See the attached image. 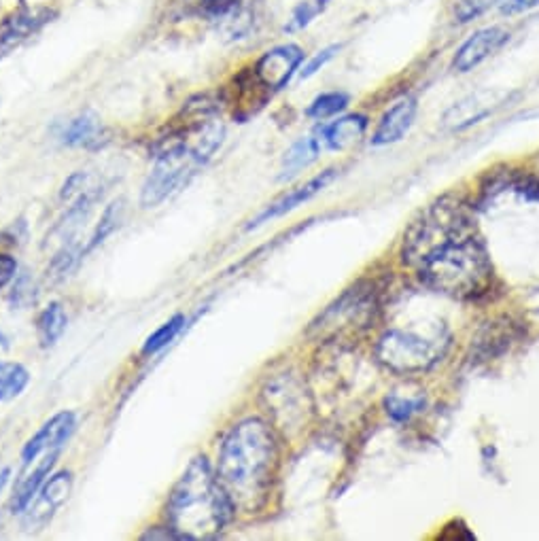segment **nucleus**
Instances as JSON below:
<instances>
[{
  "mask_svg": "<svg viewBox=\"0 0 539 541\" xmlns=\"http://www.w3.org/2000/svg\"><path fill=\"white\" fill-rule=\"evenodd\" d=\"M155 157H158V160H155V166L141 191V204L145 208L162 204L168 196L175 194L177 189L187 185L196 170L204 166L198 157L185 147H172L160 151Z\"/></svg>",
  "mask_w": 539,
  "mask_h": 541,
  "instance_id": "nucleus-8",
  "label": "nucleus"
},
{
  "mask_svg": "<svg viewBox=\"0 0 539 541\" xmlns=\"http://www.w3.org/2000/svg\"><path fill=\"white\" fill-rule=\"evenodd\" d=\"M232 505L211 465L196 457L172 488L166 503L170 527L181 539H215L232 516Z\"/></svg>",
  "mask_w": 539,
  "mask_h": 541,
  "instance_id": "nucleus-2",
  "label": "nucleus"
},
{
  "mask_svg": "<svg viewBox=\"0 0 539 541\" xmlns=\"http://www.w3.org/2000/svg\"><path fill=\"white\" fill-rule=\"evenodd\" d=\"M73 488V474L71 471H60L54 478H51L43 488L37 499L28 503V514H26V527L32 531V527H45L47 522L54 516V512L68 499Z\"/></svg>",
  "mask_w": 539,
  "mask_h": 541,
  "instance_id": "nucleus-11",
  "label": "nucleus"
},
{
  "mask_svg": "<svg viewBox=\"0 0 539 541\" xmlns=\"http://www.w3.org/2000/svg\"><path fill=\"white\" fill-rule=\"evenodd\" d=\"M537 5H539V0H508V3L501 7V11L506 15H514V13L529 11V9L537 7Z\"/></svg>",
  "mask_w": 539,
  "mask_h": 541,
  "instance_id": "nucleus-31",
  "label": "nucleus"
},
{
  "mask_svg": "<svg viewBox=\"0 0 539 541\" xmlns=\"http://www.w3.org/2000/svg\"><path fill=\"white\" fill-rule=\"evenodd\" d=\"M334 177H336V170H325V172L319 174V177L310 179L308 183L300 185L298 189H291L289 194H285L283 198H278L276 202H272V204L266 208L264 213H259V215L247 225V230L259 228V225L266 223V221H270V219H276V217H283V215L291 213L293 208H298L300 204L308 202L310 198H315V196L319 194V191H323L329 183L334 181Z\"/></svg>",
  "mask_w": 539,
  "mask_h": 541,
  "instance_id": "nucleus-14",
  "label": "nucleus"
},
{
  "mask_svg": "<svg viewBox=\"0 0 539 541\" xmlns=\"http://www.w3.org/2000/svg\"><path fill=\"white\" fill-rule=\"evenodd\" d=\"M319 138H312V136H306L302 138V141L295 143L287 155H285V162H283V174L281 179H291L298 174L300 170L308 168L312 162L317 160L319 155Z\"/></svg>",
  "mask_w": 539,
  "mask_h": 541,
  "instance_id": "nucleus-20",
  "label": "nucleus"
},
{
  "mask_svg": "<svg viewBox=\"0 0 539 541\" xmlns=\"http://www.w3.org/2000/svg\"><path fill=\"white\" fill-rule=\"evenodd\" d=\"M221 34L225 39H230V41H236V39H245L247 34L251 32L253 28V17L247 9H242V7H234L230 9L228 13H223L221 17Z\"/></svg>",
  "mask_w": 539,
  "mask_h": 541,
  "instance_id": "nucleus-23",
  "label": "nucleus"
},
{
  "mask_svg": "<svg viewBox=\"0 0 539 541\" xmlns=\"http://www.w3.org/2000/svg\"><path fill=\"white\" fill-rule=\"evenodd\" d=\"M276 469L278 442L272 427L247 418L225 435L215 476L234 512L255 514L266 508Z\"/></svg>",
  "mask_w": 539,
  "mask_h": 541,
  "instance_id": "nucleus-1",
  "label": "nucleus"
},
{
  "mask_svg": "<svg viewBox=\"0 0 539 541\" xmlns=\"http://www.w3.org/2000/svg\"><path fill=\"white\" fill-rule=\"evenodd\" d=\"M58 459V450H51L45 455L43 461H39V465L34 467L32 471H28V474H24L20 478V482H17L15 486V493H13V501H11V508L13 512H24L28 508V503L37 497L39 488L43 486L45 478L49 476L51 467H54Z\"/></svg>",
  "mask_w": 539,
  "mask_h": 541,
  "instance_id": "nucleus-16",
  "label": "nucleus"
},
{
  "mask_svg": "<svg viewBox=\"0 0 539 541\" xmlns=\"http://www.w3.org/2000/svg\"><path fill=\"white\" fill-rule=\"evenodd\" d=\"M450 348L448 331L438 329L431 336H423L419 331L389 329L376 342V359L380 365L395 374H423L446 357Z\"/></svg>",
  "mask_w": 539,
  "mask_h": 541,
  "instance_id": "nucleus-6",
  "label": "nucleus"
},
{
  "mask_svg": "<svg viewBox=\"0 0 539 541\" xmlns=\"http://www.w3.org/2000/svg\"><path fill=\"white\" fill-rule=\"evenodd\" d=\"M365 128H368V119L363 115H346L323 130V143L332 151L346 149L359 141Z\"/></svg>",
  "mask_w": 539,
  "mask_h": 541,
  "instance_id": "nucleus-17",
  "label": "nucleus"
},
{
  "mask_svg": "<svg viewBox=\"0 0 539 541\" xmlns=\"http://www.w3.org/2000/svg\"><path fill=\"white\" fill-rule=\"evenodd\" d=\"M508 37H510L508 30H503L499 26L478 30L461 45L452 66H455L457 73H469L472 68L482 64L486 58L497 54V51L506 45Z\"/></svg>",
  "mask_w": 539,
  "mask_h": 541,
  "instance_id": "nucleus-12",
  "label": "nucleus"
},
{
  "mask_svg": "<svg viewBox=\"0 0 539 541\" xmlns=\"http://www.w3.org/2000/svg\"><path fill=\"white\" fill-rule=\"evenodd\" d=\"M66 325H68V317H66V310L60 302H51L43 312L41 317L37 321V336H39V344L43 348H49L54 346L62 334L66 331Z\"/></svg>",
  "mask_w": 539,
  "mask_h": 541,
  "instance_id": "nucleus-19",
  "label": "nucleus"
},
{
  "mask_svg": "<svg viewBox=\"0 0 539 541\" xmlns=\"http://www.w3.org/2000/svg\"><path fill=\"white\" fill-rule=\"evenodd\" d=\"M469 232H476V217L472 208L459 196H444L429 204L412 221L404 236L402 257L408 266L416 268L444 242Z\"/></svg>",
  "mask_w": 539,
  "mask_h": 541,
  "instance_id": "nucleus-4",
  "label": "nucleus"
},
{
  "mask_svg": "<svg viewBox=\"0 0 539 541\" xmlns=\"http://www.w3.org/2000/svg\"><path fill=\"white\" fill-rule=\"evenodd\" d=\"M185 325V317L183 314H175L170 321H166L155 334H151L147 340H145V346H143V355H155L160 353L162 348H166L172 340H175L179 336V331L183 329Z\"/></svg>",
  "mask_w": 539,
  "mask_h": 541,
  "instance_id": "nucleus-25",
  "label": "nucleus"
},
{
  "mask_svg": "<svg viewBox=\"0 0 539 541\" xmlns=\"http://www.w3.org/2000/svg\"><path fill=\"white\" fill-rule=\"evenodd\" d=\"M262 399L270 421L276 429L285 433L300 431L308 425L310 418V395L304 389V382L293 374H281L268 380L262 391Z\"/></svg>",
  "mask_w": 539,
  "mask_h": 541,
  "instance_id": "nucleus-7",
  "label": "nucleus"
},
{
  "mask_svg": "<svg viewBox=\"0 0 539 541\" xmlns=\"http://www.w3.org/2000/svg\"><path fill=\"white\" fill-rule=\"evenodd\" d=\"M338 51H340V45H332V47H327V49H323V51H319V54L315 56V58H312L304 68H302V73H300V77L302 79H308V77H312V75H315V73H319L321 71V68L329 62V60H332L336 54H338Z\"/></svg>",
  "mask_w": 539,
  "mask_h": 541,
  "instance_id": "nucleus-29",
  "label": "nucleus"
},
{
  "mask_svg": "<svg viewBox=\"0 0 539 541\" xmlns=\"http://www.w3.org/2000/svg\"><path fill=\"white\" fill-rule=\"evenodd\" d=\"M30 374L20 363L0 361V401H9L22 395L28 387Z\"/></svg>",
  "mask_w": 539,
  "mask_h": 541,
  "instance_id": "nucleus-21",
  "label": "nucleus"
},
{
  "mask_svg": "<svg viewBox=\"0 0 539 541\" xmlns=\"http://www.w3.org/2000/svg\"><path fill=\"white\" fill-rule=\"evenodd\" d=\"M499 0H459L455 7V15L461 24H467L476 20V17L484 15L491 7H495Z\"/></svg>",
  "mask_w": 539,
  "mask_h": 541,
  "instance_id": "nucleus-28",
  "label": "nucleus"
},
{
  "mask_svg": "<svg viewBox=\"0 0 539 541\" xmlns=\"http://www.w3.org/2000/svg\"><path fill=\"white\" fill-rule=\"evenodd\" d=\"M421 281L452 300H476L491 289L493 264L476 232L444 242L416 266Z\"/></svg>",
  "mask_w": 539,
  "mask_h": 541,
  "instance_id": "nucleus-3",
  "label": "nucleus"
},
{
  "mask_svg": "<svg viewBox=\"0 0 539 541\" xmlns=\"http://www.w3.org/2000/svg\"><path fill=\"white\" fill-rule=\"evenodd\" d=\"M9 478H11V469H9V467L0 469V493L5 491V486L9 484Z\"/></svg>",
  "mask_w": 539,
  "mask_h": 541,
  "instance_id": "nucleus-33",
  "label": "nucleus"
},
{
  "mask_svg": "<svg viewBox=\"0 0 539 541\" xmlns=\"http://www.w3.org/2000/svg\"><path fill=\"white\" fill-rule=\"evenodd\" d=\"M121 215H124V202H113L107 211H104V215L100 217L98 225H96V230L90 238V242L85 244V249H83V255H88L92 253L98 244H102L104 240H107V236H111L115 230H117V225L121 221Z\"/></svg>",
  "mask_w": 539,
  "mask_h": 541,
  "instance_id": "nucleus-24",
  "label": "nucleus"
},
{
  "mask_svg": "<svg viewBox=\"0 0 539 541\" xmlns=\"http://www.w3.org/2000/svg\"><path fill=\"white\" fill-rule=\"evenodd\" d=\"M414 117H416V98L402 96L399 100H395L385 111V115L380 117V124L374 132L372 143L376 147H385V145L402 141V138L408 134Z\"/></svg>",
  "mask_w": 539,
  "mask_h": 541,
  "instance_id": "nucleus-15",
  "label": "nucleus"
},
{
  "mask_svg": "<svg viewBox=\"0 0 539 541\" xmlns=\"http://www.w3.org/2000/svg\"><path fill=\"white\" fill-rule=\"evenodd\" d=\"M17 272V261L11 255H0V291H3Z\"/></svg>",
  "mask_w": 539,
  "mask_h": 541,
  "instance_id": "nucleus-30",
  "label": "nucleus"
},
{
  "mask_svg": "<svg viewBox=\"0 0 539 541\" xmlns=\"http://www.w3.org/2000/svg\"><path fill=\"white\" fill-rule=\"evenodd\" d=\"M427 406L425 395H416V397H404L402 393H391L385 399V408L387 414L393 418L395 423H408L412 416L421 414Z\"/></svg>",
  "mask_w": 539,
  "mask_h": 541,
  "instance_id": "nucleus-22",
  "label": "nucleus"
},
{
  "mask_svg": "<svg viewBox=\"0 0 539 541\" xmlns=\"http://www.w3.org/2000/svg\"><path fill=\"white\" fill-rule=\"evenodd\" d=\"M236 5H238V0H204L206 11H211L217 17H221L223 13H228Z\"/></svg>",
  "mask_w": 539,
  "mask_h": 541,
  "instance_id": "nucleus-32",
  "label": "nucleus"
},
{
  "mask_svg": "<svg viewBox=\"0 0 539 541\" xmlns=\"http://www.w3.org/2000/svg\"><path fill=\"white\" fill-rule=\"evenodd\" d=\"M325 5H327V0H312V3H302L298 9L293 11L291 22L285 26V30L295 32V30L308 26L325 9Z\"/></svg>",
  "mask_w": 539,
  "mask_h": 541,
  "instance_id": "nucleus-27",
  "label": "nucleus"
},
{
  "mask_svg": "<svg viewBox=\"0 0 539 541\" xmlns=\"http://www.w3.org/2000/svg\"><path fill=\"white\" fill-rule=\"evenodd\" d=\"M346 104H349V96H346L344 92H327V94H321L315 102L310 104L308 117H312V119L334 117V115H338L340 111L346 109Z\"/></svg>",
  "mask_w": 539,
  "mask_h": 541,
  "instance_id": "nucleus-26",
  "label": "nucleus"
},
{
  "mask_svg": "<svg viewBox=\"0 0 539 541\" xmlns=\"http://www.w3.org/2000/svg\"><path fill=\"white\" fill-rule=\"evenodd\" d=\"M51 15L54 13L49 9L22 7L20 11H15L3 24V28H0V60L9 56L24 41H28L34 32H39L41 26L49 22Z\"/></svg>",
  "mask_w": 539,
  "mask_h": 541,
  "instance_id": "nucleus-13",
  "label": "nucleus"
},
{
  "mask_svg": "<svg viewBox=\"0 0 539 541\" xmlns=\"http://www.w3.org/2000/svg\"><path fill=\"white\" fill-rule=\"evenodd\" d=\"M304 60V51L298 45H283L257 60L255 64V79L257 83L266 87L268 92H278L291 81V77L298 71Z\"/></svg>",
  "mask_w": 539,
  "mask_h": 541,
  "instance_id": "nucleus-9",
  "label": "nucleus"
},
{
  "mask_svg": "<svg viewBox=\"0 0 539 541\" xmlns=\"http://www.w3.org/2000/svg\"><path fill=\"white\" fill-rule=\"evenodd\" d=\"M380 314V293L374 281H359L346 289L310 323L308 336L319 342L359 338L372 329Z\"/></svg>",
  "mask_w": 539,
  "mask_h": 541,
  "instance_id": "nucleus-5",
  "label": "nucleus"
},
{
  "mask_svg": "<svg viewBox=\"0 0 539 541\" xmlns=\"http://www.w3.org/2000/svg\"><path fill=\"white\" fill-rule=\"evenodd\" d=\"M102 126L100 119L92 113H83L68 121L62 132V143L68 147H96L100 143Z\"/></svg>",
  "mask_w": 539,
  "mask_h": 541,
  "instance_id": "nucleus-18",
  "label": "nucleus"
},
{
  "mask_svg": "<svg viewBox=\"0 0 539 541\" xmlns=\"http://www.w3.org/2000/svg\"><path fill=\"white\" fill-rule=\"evenodd\" d=\"M75 431V414L73 412H60L51 416L49 421L32 435L22 450V461L24 465H30L37 461L41 455H47L51 450H58L66 440L71 438Z\"/></svg>",
  "mask_w": 539,
  "mask_h": 541,
  "instance_id": "nucleus-10",
  "label": "nucleus"
}]
</instances>
